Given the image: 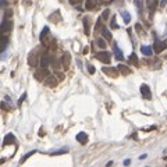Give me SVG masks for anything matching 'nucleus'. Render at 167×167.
<instances>
[{"instance_id": "30", "label": "nucleus", "mask_w": 167, "mask_h": 167, "mask_svg": "<svg viewBox=\"0 0 167 167\" xmlns=\"http://www.w3.org/2000/svg\"><path fill=\"white\" fill-rule=\"evenodd\" d=\"M25 98H26V93H24V95H23V96H21V98H20V100H18V103H17V105H18V107H20L21 105H23V102L25 100Z\"/></svg>"}, {"instance_id": "26", "label": "nucleus", "mask_w": 167, "mask_h": 167, "mask_svg": "<svg viewBox=\"0 0 167 167\" xmlns=\"http://www.w3.org/2000/svg\"><path fill=\"white\" fill-rule=\"evenodd\" d=\"M67 152H68V149H66V148H64V149H60V151H57V152H52V156H57V155H63V153H67Z\"/></svg>"}, {"instance_id": "35", "label": "nucleus", "mask_w": 167, "mask_h": 167, "mask_svg": "<svg viewBox=\"0 0 167 167\" xmlns=\"http://www.w3.org/2000/svg\"><path fill=\"white\" fill-rule=\"evenodd\" d=\"M130 163H131V160H130V159H125V160H124V164H125V166H128Z\"/></svg>"}, {"instance_id": "7", "label": "nucleus", "mask_w": 167, "mask_h": 167, "mask_svg": "<svg viewBox=\"0 0 167 167\" xmlns=\"http://www.w3.org/2000/svg\"><path fill=\"white\" fill-rule=\"evenodd\" d=\"M57 77V75H56ZM54 75H47L46 77V79L43 82H45V85H47V86H57V84L60 82V79H57Z\"/></svg>"}, {"instance_id": "28", "label": "nucleus", "mask_w": 167, "mask_h": 167, "mask_svg": "<svg viewBox=\"0 0 167 167\" xmlns=\"http://www.w3.org/2000/svg\"><path fill=\"white\" fill-rule=\"evenodd\" d=\"M109 17H110V10H105V11H103V14H102V18H103V21L107 20Z\"/></svg>"}, {"instance_id": "5", "label": "nucleus", "mask_w": 167, "mask_h": 167, "mask_svg": "<svg viewBox=\"0 0 167 167\" xmlns=\"http://www.w3.org/2000/svg\"><path fill=\"white\" fill-rule=\"evenodd\" d=\"M47 75H49V71H47V68H42V67H40V70H38V71L35 72V78H36V81H39V82L45 81V78Z\"/></svg>"}, {"instance_id": "18", "label": "nucleus", "mask_w": 167, "mask_h": 167, "mask_svg": "<svg viewBox=\"0 0 167 167\" xmlns=\"http://www.w3.org/2000/svg\"><path fill=\"white\" fill-rule=\"evenodd\" d=\"M121 17H123V20H124V24H130L131 23V14L128 13V11H121Z\"/></svg>"}, {"instance_id": "4", "label": "nucleus", "mask_w": 167, "mask_h": 167, "mask_svg": "<svg viewBox=\"0 0 167 167\" xmlns=\"http://www.w3.org/2000/svg\"><path fill=\"white\" fill-rule=\"evenodd\" d=\"M102 71L105 72L106 75L111 77V78H117L118 74H120L118 68H113V67H102Z\"/></svg>"}, {"instance_id": "2", "label": "nucleus", "mask_w": 167, "mask_h": 167, "mask_svg": "<svg viewBox=\"0 0 167 167\" xmlns=\"http://www.w3.org/2000/svg\"><path fill=\"white\" fill-rule=\"evenodd\" d=\"M96 59L99 60L100 63H103V64H109V63L111 61V54L109 52H99L96 53Z\"/></svg>"}, {"instance_id": "15", "label": "nucleus", "mask_w": 167, "mask_h": 167, "mask_svg": "<svg viewBox=\"0 0 167 167\" xmlns=\"http://www.w3.org/2000/svg\"><path fill=\"white\" fill-rule=\"evenodd\" d=\"M117 68H118V71H120V74H123V75H130V74H131V70L128 68L127 66H124V64H118Z\"/></svg>"}, {"instance_id": "10", "label": "nucleus", "mask_w": 167, "mask_h": 167, "mask_svg": "<svg viewBox=\"0 0 167 167\" xmlns=\"http://www.w3.org/2000/svg\"><path fill=\"white\" fill-rule=\"evenodd\" d=\"M16 142H17L16 137L13 134H7L3 139V146H7V145H10V144H16Z\"/></svg>"}, {"instance_id": "38", "label": "nucleus", "mask_w": 167, "mask_h": 167, "mask_svg": "<svg viewBox=\"0 0 167 167\" xmlns=\"http://www.w3.org/2000/svg\"><path fill=\"white\" fill-rule=\"evenodd\" d=\"M146 156H148V155H146V153H144V155H141V156H139V159H141V160H144V159H145Z\"/></svg>"}, {"instance_id": "14", "label": "nucleus", "mask_w": 167, "mask_h": 167, "mask_svg": "<svg viewBox=\"0 0 167 167\" xmlns=\"http://www.w3.org/2000/svg\"><path fill=\"white\" fill-rule=\"evenodd\" d=\"M70 54L68 53H64V54H63V57H61V63H63V68L64 70H67L68 68V66H70Z\"/></svg>"}, {"instance_id": "9", "label": "nucleus", "mask_w": 167, "mask_h": 167, "mask_svg": "<svg viewBox=\"0 0 167 167\" xmlns=\"http://www.w3.org/2000/svg\"><path fill=\"white\" fill-rule=\"evenodd\" d=\"M77 141L79 142L81 145H86L88 144V134L86 132H79V134H77Z\"/></svg>"}, {"instance_id": "1", "label": "nucleus", "mask_w": 167, "mask_h": 167, "mask_svg": "<svg viewBox=\"0 0 167 167\" xmlns=\"http://www.w3.org/2000/svg\"><path fill=\"white\" fill-rule=\"evenodd\" d=\"M38 63H39L38 52H36V50H32V52L30 53V56H28V64H30V67L35 68V67H38Z\"/></svg>"}, {"instance_id": "23", "label": "nucleus", "mask_w": 167, "mask_h": 167, "mask_svg": "<svg viewBox=\"0 0 167 167\" xmlns=\"http://www.w3.org/2000/svg\"><path fill=\"white\" fill-rule=\"evenodd\" d=\"M2 45H3V46H2V50L4 52L6 47H7V45H9V36H7V35H3V38H2Z\"/></svg>"}, {"instance_id": "36", "label": "nucleus", "mask_w": 167, "mask_h": 167, "mask_svg": "<svg viewBox=\"0 0 167 167\" xmlns=\"http://www.w3.org/2000/svg\"><path fill=\"white\" fill-rule=\"evenodd\" d=\"M166 3H167V0H162V2H160V6H162V7L166 6Z\"/></svg>"}, {"instance_id": "29", "label": "nucleus", "mask_w": 167, "mask_h": 167, "mask_svg": "<svg viewBox=\"0 0 167 167\" xmlns=\"http://www.w3.org/2000/svg\"><path fill=\"white\" fill-rule=\"evenodd\" d=\"M135 30H137L138 31V32H139V35H144V31H142V26L141 25H139V24H137V25H135Z\"/></svg>"}, {"instance_id": "12", "label": "nucleus", "mask_w": 167, "mask_h": 167, "mask_svg": "<svg viewBox=\"0 0 167 167\" xmlns=\"http://www.w3.org/2000/svg\"><path fill=\"white\" fill-rule=\"evenodd\" d=\"M157 3H159V0H146V6H148V9H149V11H151V14L156 10Z\"/></svg>"}, {"instance_id": "37", "label": "nucleus", "mask_w": 167, "mask_h": 167, "mask_svg": "<svg viewBox=\"0 0 167 167\" xmlns=\"http://www.w3.org/2000/svg\"><path fill=\"white\" fill-rule=\"evenodd\" d=\"M7 4V0H2V7H6Z\"/></svg>"}, {"instance_id": "27", "label": "nucleus", "mask_w": 167, "mask_h": 167, "mask_svg": "<svg viewBox=\"0 0 167 167\" xmlns=\"http://www.w3.org/2000/svg\"><path fill=\"white\" fill-rule=\"evenodd\" d=\"M110 26L113 28V30H117L118 28V25L116 24V17L114 16H113V18H111V21H110Z\"/></svg>"}, {"instance_id": "22", "label": "nucleus", "mask_w": 167, "mask_h": 167, "mask_svg": "<svg viewBox=\"0 0 167 167\" xmlns=\"http://www.w3.org/2000/svg\"><path fill=\"white\" fill-rule=\"evenodd\" d=\"M95 7V0H85V9L86 10H92Z\"/></svg>"}, {"instance_id": "13", "label": "nucleus", "mask_w": 167, "mask_h": 167, "mask_svg": "<svg viewBox=\"0 0 167 167\" xmlns=\"http://www.w3.org/2000/svg\"><path fill=\"white\" fill-rule=\"evenodd\" d=\"M113 52H114V56L117 60H123L124 59V54H123V52L120 50V47L117 46V43H114V46H113Z\"/></svg>"}, {"instance_id": "31", "label": "nucleus", "mask_w": 167, "mask_h": 167, "mask_svg": "<svg viewBox=\"0 0 167 167\" xmlns=\"http://www.w3.org/2000/svg\"><path fill=\"white\" fill-rule=\"evenodd\" d=\"M88 71H89V74H95V67L92 66V64H88Z\"/></svg>"}, {"instance_id": "32", "label": "nucleus", "mask_w": 167, "mask_h": 167, "mask_svg": "<svg viewBox=\"0 0 167 167\" xmlns=\"http://www.w3.org/2000/svg\"><path fill=\"white\" fill-rule=\"evenodd\" d=\"M13 16V11L11 10H6V14H4V18H10Z\"/></svg>"}, {"instance_id": "21", "label": "nucleus", "mask_w": 167, "mask_h": 167, "mask_svg": "<svg viewBox=\"0 0 167 167\" xmlns=\"http://www.w3.org/2000/svg\"><path fill=\"white\" fill-rule=\"evenodd\" d=\"M141 52H142V54H145V56H152L153 50H152V47H149V46H142Z\"/></svg>"}, {"instance_id": "24", "label": "nucleus", "mask_w": 167, "mask_h": 167, "mask_svg": "<svg viewBox=\"0 0 167 167\" xmlns=\"http://www.w3.org/2000/svg\"><path fill=\"white\" fill-rule=\"evenodd\" d=\"M35 153H36V151H31V152H28V153H26L25 156H24L23 159H21V160H20V164H23L24 162H25L26 159H28V157H30V156H32V155H35Z\"/></svg>"}, {"instance_id": "25", "label": "nucleus", "mask_w": 167, "mask_h": 167, "mask_svg": "<svg viewBox=\"0 0 167 167\" xmlns=\"http://www.w3.org/2000/svg\"><path fill=\"white\" fill-rule=\"evenodd\" d=\"M130 63H131V64H135V66L138 64V57H137L135 53H132V54L130 56Z\"/></svg>"}, {"instance_id": "19", "label": "nucleus", "mask_w": 167, "mask_h": 167, "mask_svg": "<svg viewBox=\"0 0 167 167\" xmlns=\"http://www.w3.org/2000/svg\"><path fill=\"white\" fill-rule=\"evenodd\" d=\"M144 3H145V0H134V4L138 10H139V13L144 11Z\"/></svg>"}, {"instance_id": "33", "label": "nucleus", "mask_w": 167, "mask_h": 167, "mask_svg": "<svg viewBox=\"0 0 167 167\" xmlns=\"http://www.w3.org/2000/svg\"><path fill=\"white\" fill-rule=\"evenodd\" d=\"M102 20H103L102 17H100V18H99V20H98V24H96V26H95V30H96V31H99V30H100V24H102Z\"/></svg>"}, {"instance_id": "11", "label": "nucleus", "mask_w": 167, "mask_h": 167, "mask_svg": "<svg viewBox=\"0 0 167 167\" xmlns=\"http://www.w3.org/2000/svg\"><path fill=\"white\" fill-rule=\"evenodd\" d=\"M82 23H84V30H85V33H86V35H89V32H91V18H89L88 16L84 17Z\"/></svg>"}, {"instance_id": "34", "label": "nucleus", "mask_w": 167, "mask_h": 167, "mask_svg": "<svg viewBox=\"0 0 167 167\" xmlns=\"http://www.w3.org/2000/svg\"><path fill=\"white\" fill-rule=\"evenodd\" d=\"M70 3L72 4V6H75V4H78V3H81V2H84V0H68Z\"/></svg>"}, {"instance_id": "17", "label": "nucleus", "mask_w": 167, "mask_h": 167, "mask_svg": "<svg viewBox=\"0 0 167 167\" xmlns=\"http://www.w3.org/2000/svg\"><path fill=\"white\" fill-rule=\"evenodd\" d=\"M102 35H103V38H105L106 40H111V33H110V31H109L106 26H103V25H102Z\"/></svg>"}, {"instance_id": "3", "label": "nucleus", "mask_w": 167, "mask_h": 167, "mask_svg": "<svg viewBox=\"0 0 167 167\" xmlns=\"http://www.w3.org/2000/svg\"><path fill=\"white\" fill-rule=\"evenodd\" d=\"M13 30V21L10 18H4V21L2 23V33L3 35H9V32Z\"/></svg>"}, {"instance_id": "6", "label": "nucleus", "mask_w": 167, "mask_h": 167, "mask_svg": "<svg viewBox=\"0 0 167 167\" xmlns=\"http://www.w3.org/2000/svg\"><path fill=\"white\" fill-rule=\"evenodd\" d=\"M141 93H142V96H144L145 99H148V100H151V99H152L151 88H149L146 84H142V85H141Z\"/></svg>"}, {"instance_id": "20", "label": "nucleus", "mask_w": 167, "mask_h": 167, "mask_svg": "<svg viewBox=\"0 0 167 167\" xmlns=\"http://www.w3.org/2000/svg\"><path fill=\"white\" fill-rule=\"evenodd\" d=\"M95 43L99 46V47H100V49H105L106 46H107V43H106V40L103 39V38H96Z\"/></svg>"}, {"instance_id": "16", "label": "nucleus", "mask_w": 167, "mask_h": 167, "mask_svg": "<svg viewBox=\"0 0 167 167\" xmlns=\"http://www.w3.org/2000/svg\"><path fill=\"white\" fill-rule=\"evenodd\" d=\"M49 32H50V30H49V26H45L42 30V32H40V35H39V40L40 42H45V38H47L49 36Z\"/></svg>"}, {"instance_id": "8", "label": "nucleus", "mask_w": 167, "mask_h": 167, "mask_svg": "<svg viewBox=\"0 0 167 167\" xmlns=\"http://www.w3.org/2000/svg\"><path fill=\"white\" fill-rule=\"evenodd\" d=\"M167 47V45H166V42H162V40H155V43H153V50L156 53H162L164 49Z\"/></svg>"}]
</instances>
